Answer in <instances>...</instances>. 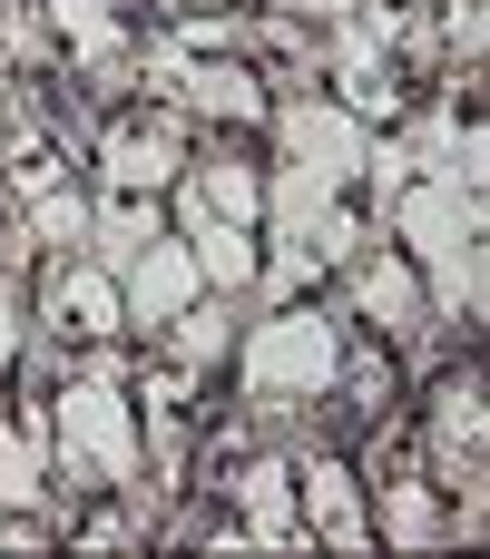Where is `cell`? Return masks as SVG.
<instances>
[{
	"label": "cell",
	"mask_w": 490,
	"mask_h": 559,
	"mask_svg": "<svg viewBox=\"0 0 490 559\" xmlns=\"http://www.w3.org/2000/svg\"><path fill=\"white\" fill-rule=\"evenodd\" d=\"M363 521H373L383 550H442V540H452V511H442V481H432V472L373 481V491H363Z\"/></svg>",
	"instance_id": "obj_12"
},
{
	"label": "cell",
	"mask_w": 490,
	"mask_h": 559,
	"mask_svg": "<svg viewBox=\"0 0 490 559\" xmlns=\"http://www.w3.org/2000/svg\"><path fill=\"white\" fill-rule=\"evenodd\" d=\"M295 452V501H304V531H314V550H344L363 559L373 550V521H363V472H354V452L344 442H285Z\"/></svg>",
	"instance_id": "obj_8"
},
{
	"label": "cell",
	"mask_w": 490,
	"mask_h": 559,
	"mask_svg": "<svg viewBox=\"0 0 490 559\" xmlns=\"http://www.w3.org/2000/svg\"><path fill=\"white\" fill-rule=\"evenodd\" d=\"M49 452L88 462L108 491H128L147 472V442H138V403L118 373H59L49 383Z\"/></svg>",
	"instance_id": "obj_3"
},
{
	"label": "cell",
	"mask_w": 490,
	"mask_h": 559,
	"mask_svg": "<svg viewBox=\"0 0 490 559\" xmlns=\"http://www.w3.org/2000/svg\"><path fill=\"white\" fill-rule=\"evenodd\" d=\"M147 236H167V197H118V187H88V265H128Z\"/></svg>",
	"instance_id": "obj_14"
},
{
	"label": "cell",
	"mask_w": 490,
	"mask_h": 559,
	"mask_svg": "<svg viewBox=\"0 0 490 559\" xmlns=\"http://www.w3.org/2000/svg\"><path fill=\"white\" fill-rule=\"evenodd\" d=\"M383 236L422 265L432 314L471 344V334H481V197H452L442 177H413V187L383 206Z\"/></svg>",
	"instance_id": "obj_2"
},
{
	"label": "cell",
	"mask_w": 490,
	"mask_h": 559,
	"mask_svg": "<svg viewBox=\"0 0 490 559\" xmlns=\"http://www.w3.org/2000/svg\"><path fill=\"white\" fill-rule=\"evenodd\" d=\"M236 334H246V305H236V295H196V305H177V314L147 334V354H177V364H196V373H226Z\"/></svg>",
	"instance_id": "obj_13"
},
{
	"label": "cell",
	"mask_w": 490,
	"mask_h": 559,
	"mask_svg": "<svg viewBox=\"0 0 490 559\" xmlns=\"http://www.w3.org/2000/svg\"><path fill=\"white\" fill-rule=\"evenodd\" d=\"M187 147H196V118L147 98V108H108L98 138H88V177L118 187V197H167L187 177Z\"/></svg>",
	"instance_id": "obj_4"
},
{
	"label": "cell",
	"mask_w": 490,
	"mask_h": 559,
	"mask_svg": "<svg viewBox=\"0 0 490 559\" xmlns=\"http://www.w3.org/2000/svg\"><path fill=\"white\" fill-rule=\"evenodd\" d=\"M20 236H29V255H88V187H79V177L39 187V197L20 206Z\"/></svg>",
	"instance_id": "obj_15"
},
{
	"label": "cell",
	"mask_w": 490,
	"mask_h": 559,
	"mask_svg": "<svg viewBox=\"0 0 490 559\" xmlns=\"http://www.w3.org/2000/svg\"><path fill=\"white\" fill-rule=\"evenodd\" d=\"M20 344H29V285L0 275V383H10V364H20Z\"/></svg>",
	"instance_id": "obj_17"
},
{
	"label": "cell",
	"mask_w": 490,
	"mask_h": 559,
	"mask_svg": "<svg viewBox=\"0 0 490 559\" xmlns=\"http://www.w3.org/2000/svg\"><path fill=\"white\" fill-rule=\"evenodd\" d=\"M363 147H373V128H363L344 98H324V88H295V98H275V108H265V157H285V167L324 177L334 197H354V187H363Z\"/></svg>",
	"instance_id": "obj_5"
},
{
	"label": "cell",
	"mask_w": 490,
	"mask_h": 559,
	"mask_svg": "<svg viewBox=\"0 0 490 559\" xmlns=\"http://www.w3.org/2000/svg\"><path fill=\"white\" fill-rule=\"evenodd\" d=\"M403 10H432V0H403Z\"/></svg>",
	"instance_id": "obj_18"
},
{
	"label": "cell",
	"mask_w": 490,
	"mask_h": 559,
	"mask_svg": "<svg viewBox=\"0 0 490 559\" xmlns=\"http://www.w3.org/2000/svg\"><path fill=\"white\" fill-rule=\"evenodd\" d=\"M29 334H49V344H108V334H128L118 275H108V265H88V255H39Z\"/></svg>",
	"instance_id": "obj_7"
},
{
	"label": "cell",
	"mask_w": 490,
	"mask_h": 559,
	"mask_svg": "<svg viewBox=\"0 0 490 559\" xmlns=\"http://www.w3.org/2000/svg\"><path fill=\"white\" fill-rule=\"evenodd\" d=\"M334 305H344V324L354 334H373V344H413V334H432L442 314H432V285H422V265L383 236V246H363L354 265H334Z\"/></svg>",
	"instance_id": "obj_6"
},
{
	"label": "cell",
	"mask_w": 490,
	"mask_h": 559,
	"mask_svg": "<svg viewBox=\"0 0 490 559\" xmlns=\"http://www.w3.org/2000/svg\"><path fill=\"white\" fill-rule=\"evenodd\" d=\"M334 285V265L314 255V246H265V265H255V285L236 295L246 314H265V305H304V295H324Z\"/></svg>",
	"instance_id": "obj_16"
},
{
	"label": "cell",
	"mask_w": 490,
	"mask_h": 559,
	"mask_svg": "<svg viewBox=\"0 0 490 559\" xmlns=\"http://www.w3.org/2000/svg\"><path fill=\"white\" fill-rule=\"evenodd\" d=\"M167 108H187L196 128L265 138V108H275V88L255 79V59H187V69H177V88H167Z\"/></svg>",
	"instance_id": "obj_11"
},
{
	"label": "cell",
	"mask_w": 490,
	"mask_h": 559,
	"mask_svg": "<svg viewBox=\"0 0 490 559\" xmlns=\"http://www.w3.org/2000/svg\"><path fill=\"white\" fill-rule=\"evenodd\" d=\"M344 305L334 295H304V305H265V314H246V334H236V393H246V413L285 442V432H304L314 423V403L334 393V364H344Z\"/></svg>",
	"instance_id": "obj_1"
},
{
	"label": "cell",
	"mask_w": 490,
	"mask_h": 559,
	"mask_svg": "<svg viewBox=\"0 0 490 559\" xmlns=\"http://www.w3.org/2000/svg\"><path fill=\"white\" fill-rule=\"evenodd\" d=\"M206 295V275H196V255H187V236L167 226V236H147L128 265H118V305H128V344H147L177 305H196Z\"/></svg>",
	"instance_id": "obj_10"
},
{
	"label": "cell",
	"mask_w": 490,
	"mask_h": 559,
	"mask_svg": "<svg viewBox=\"0 0 490 559\" xmlns=\"http://www.w3.org/2000/svg\"><path fill=\"white\" fill-rule=\"evenodd\" d=\"M216 501H236V531H246V550H314V531H304V501H295V452H285V442H265L255 462H236Z\"/></svg>",
	"instance_id": "obj_9"
}]
</instances>
